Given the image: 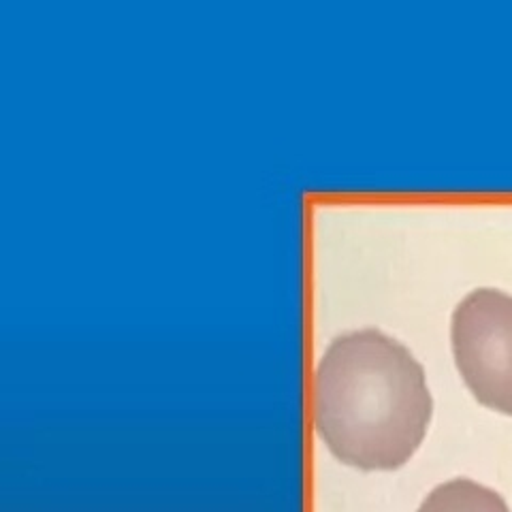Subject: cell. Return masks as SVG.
Here are the masks:
<instances>
[{"mask_svg":"<svg viewBox=\"0 0 512 512\" xmlns=\"http://www.w3.org/2000/svg\"><path fill=\"white\" fill-rule=\"evenodd\" d=\"M431 410L423 365L378 329L340 335L316 365V434L348 466L402 468L421 446Z\"/></svg>","mask_w":512,"mask_h":512,"instance_id":"cell-1","label":"cell"},{"mask_svg":"<svg viewBox=\"0 0 512 512\" xmlns=\"http://www.w3.org/2000/svg\"><path fill=\"white\" fill-rule=\"evenodd\" d=\"M451 340L457 370L478 404L512 416V297L498 288L463 297Z\"/></svg>","mask_w":512,"mask_h":512,"instance_id":"cell-2","label":"cell"},{"mask_svg":"<svg viewBox=\"0 0 512 512\" xmlns=\"http://www.w3.org/2000/svg\"><path fill=\"white\" fill-rule=\"evenodd\" d=\"M416 512H510L498 491L470 478H453L438 485Z\"/></svg>","mask_w":512,"mask_h":512,"instance_id":"cell-3","label":"cell"}]
</instances>
